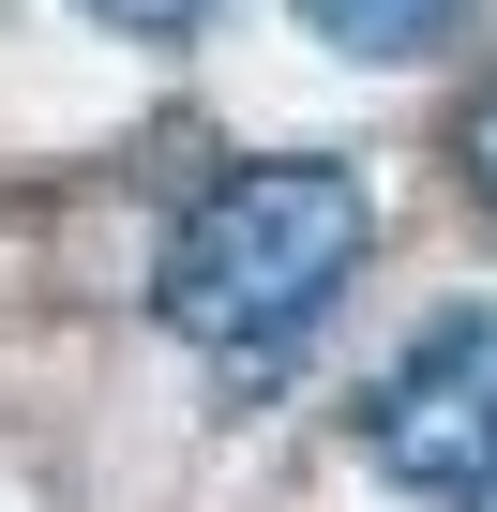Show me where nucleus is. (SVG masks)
I'll return each instance as SVG.
<instances>
[{"mask_svg":"<svg viewBox=\"0 0 497 512\" xmlns=\"http://www.w3.org/2000/svg\"><path fill=\"white\" fill-rule=\"evenodd\" d=\"M362 226L377 211H362L347 166H241L166 241V317L196 347H226V362H272L362 287Z\"/></svg>","mask_w":497,"mask_h":512,"instance_id":"1","label":"nucleus"},{"mask_svg":"<svg viewBox=\"0 0 497 512\" xmlns=\"http://www.w3.org/2000/svg\"><path fill=\"white\" fill-rule=\"evenodd\" d=\"M362 452H377L407 497H482V482H497V317H437V332L377 377Z\"/></svg>","mask_w":497,"mask_h":512,"instance_id":"2","label":"nucleus"},{"mask_svg":"<svg viewBox=\"0 0 497 512\" xmlns=\"http://www.w3.org/2000/svg\"><path fill=\"white\" fill-rule=\"evenodd\" d=\"M452 16L467 0H302V31L347 61H422V46H452Z\"/></svg>","mask_w":497,"mask_h":512,"instance_id":"3","label":"nucleus"},{"mask_svg":"<svg viewBox=\"0 0 497 512\" xmlns=\"http://www.w3.org/2000/svg\"><path fill=\"white\" fill-rule=\"evenodd\" d=\"M91 16H106V31H136V46H181L211 0H91Z\"/></svg>","mask_w":497,"mask_h":512,"instance_id":"4","label":"nucleus"},{"mask_svg":"<svg viewBox=\"0 0 497 512\" xmlns=\"http://www.w3.org/2000/svg\"><path fill=\"white\" fill-rule=\"evenodd\" d=\"M467 181H482V196H497V91H482V106H467Z\"/></svg>","mask_w":497,"mask_h":512,"instance_id":"5","label":"nucleus"}]
</instances>
